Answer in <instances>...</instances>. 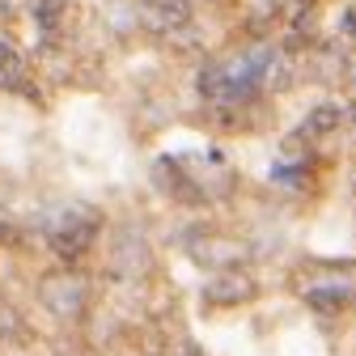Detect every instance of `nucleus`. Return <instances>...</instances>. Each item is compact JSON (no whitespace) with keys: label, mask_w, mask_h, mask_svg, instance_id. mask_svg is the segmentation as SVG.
<instances>
[{"label":"nucleus","mask_w":356,"mask_h":356,"mask_svg":"<svg viewBox=\"0 0 356 356\" xmlns=\"http://www.w3.org/2000/svg\"><path fill=\"white\" fill-rule=\"evenodd\" d=\"M38 301H42V309H47L51 318L81 323L85 309H89V280L72 263H64V267H56V272H47L38 280Z\"/></svg>","instance_id":"f257e3e1"},{"label":"nucleus","mask_w":356,"mask_h":356,"mask_svg":"<svg viewBox=\"0 0 356 356\" xmlns=\"http://www.w3.org/2000/svg\"><path fill=\"white\" fill-rule=\"evenodd\" d=\"M94 238H98L94 208H64L47 229V246L60 254V263H81V254L94 246Z\"/></svg>","instance_id":"f03ea898"},{"label":"nucleus","mask_w":356,"mask_h":356,"mask_svg":"<svg viewBox=\"0 0 356 356\" xmlns=\"http://www.w3.org/2000/svg\"><path fill=\"white\" fill-rule=\"evenodd\" d=\"M259 293V284H254V276L250 272H242V267H216V276L204 284V301L208 305H242V301H250Z\"/></svg>","instance_id":"7ed1b4c3"},{"label":"nucleus","mask_w":356,"mask_h":356,"mask_svg":"<svg viewBox=\"0 0 356 356\" xmlns=\"http://www.w3.org/2000/svg\"><path fill=\"white\" fill-rule=\"evenodd\" d=\"M106 267H111V276H119V280H131V276H145L149 267H153L149 242H145L140 234H131V229H123V234L115 238V246H111V259H106Z\"/></svg>","instance_id":"20e7f679"},{"label":"nucleus","mask_w":356,"mask_h":356,"mask_svg":"<svg viewBox=\"0 0 356 356\" xmlns=\"http://www.w3.org/2000/svg\"><path fill=\"white\" fill-rule=\"evenodd\" d=\"M140 17H145V26L157 30V34L183 30V26L191 22V0H145Z\"/></svg>","instance_id":"39448f33"},{"label":"nucleus","mask_w":356,"mask_h":356,"mask_svg":"<svg viewBox=\"0 0 356 356\" xmlns=\"http://www.w3.org/2000/svg\"><path fill=\"white\" fill-rule=\"evenodd\" d=\"M0 89H5V94H34L30 89V64L9 38H0Z\"/></svg>","instance_id":"423d86ee"},{"label":"nucleus","mask_w":356,"mask_h":356,"mask_svg":"<svg viewBox=\"0 0 356 356\" xmlns=\"http://www.w3.org/2000/svg\"><path fill=\"white\" fill-rule=\"evenodd\" d=\"M356 297L352 284H309L305 289V305L318 309V314H335V309H348Z\"/></svg>","instance_id":"0eeeda50"},{"label":"nucleus","mask_w":356,"mask_h":356,"mask_svg":"<svg viewBox=\"0 0 356 356\" xmlns=\"http://www.w3.org/2000/svg\"><path fill=\"white\" fill-rule=\"evenodd\" d=\"M343 123V106H335V102H323V106H314L305 119H301V127H297V136H305V140H314V136H327V131H335Z\"/></svg>","instance_id":"6e6552de"},{"label":"nucleus","mask_w":356,"mask_h":356,"mask_svg":"<svg viewBox=\"0 0 356 356\" xmlns=\"http://www.w3.org/2000/svg\"><path fill=\"white\" fill-rule=\"evenodd\" d=\"M22 339V314L13 309V301L0 293V343H17Z\"/></svg>","instance_id":"1a4fd4ad"},{"label":"nucleus","mask_w":356,"mask_h":356,"mask_svg":"<svg viewBox=\"0 0 356 356\" xmlns=\"http://www.w3.org/2000/svg\"><path fill=\"white\" fill-rule=\"evenodd\" d=\"M34 17H38V26L47 30V34H56V26H60V17H64V0H38Z\"/></svg>","instance_id":"9d476101"},{"label":"nucleus","mask_w":356,"mask_h":356,"mask_svg":"<svg viewBox=\"0 0 356 356\" xmlns=\"http://www.w3.org/2000/svg\"><path fill=\"white\" fill-rule=\"evenodd\" d=\"M343 34H348V38H356V9H348V13H343Z\"/></svg>","instance_id":"9b49d317"},{"label":"nucleus","mask_w":356,"mask_h":356,"mask_svg":"<svg viewBox=\"0 0 356 356\" xmlns=\"http://www.w3.org/2000/svg\"><path fill=\"white\" fill-rule=\"evenodd\" d=\"M183 356H204V352H200V348H187V352H183Z\"/></svg>","instance_id":"f8f14e48"}]
</instances>
